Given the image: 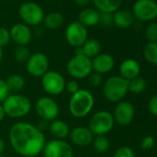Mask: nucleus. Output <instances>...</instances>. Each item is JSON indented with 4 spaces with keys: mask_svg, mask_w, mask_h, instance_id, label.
I'll list each match as a JSON object with an SVG mask.
<instances>
[{
    "mask_svg": "<svg viewBox=\"0 0 157 157\" xmlns=\"http://www.w3.org/2000/svg\"><path fill=\"white\" fill-rule=\"evenodd\" d=\"M80 84L78 83V82L76 80H71L67 82H66V89L70 94H73L75 93H77L78 90H80Z\"/></svg>",
    "mask_w": 157,
    "mask_h": 157,
    "instance_id": "nucleus-36",
    "label": "nucleus"
},
{
    "mask_svg": "<svg viewBox=\"0 0 157 157\" xmlns=\"http://www.w3.org/2000/svg\"><path fill=\"white\" fill-rule=\"evenodd\" d=\"M69 139L70 141L80 147H86L92 144L94 140V134L87 127L78 126L72 128L69 132Z\"/></svg>",
    "mask_w": 157,
    "mask_h": 157,
    "instance_id": "nucleus-15",
    "label": "nucleus"
},
{
    "mask_svg": "<svg viewBox=\"0 0 157 157\" xmlns=\"http://www.w3.org/2000/svg\"><path fill=\"white\" fill-rule=\"evenodd\" d=\"M135 18L128 10H118L113 13V22L119 29H128L134 24Z\"/></svg>",
    "mask_w": 157,
    "mask_h": 157,
    "instance_id": "nucleus-19",
    "label": "nucleus"
},
{
    "mask_svg": "<svg viewBox=\"0 0 157 157\" xmlns=\"http://www.w3.org/2000/svg\"><path fill=\"white\" fill-rule=\"evenodd\" d=\"M93 146L94 149L99 152V153H105L110 148V141L109 139L105 135L101 136H94L93 140Z\"/></svg>",
    "mask_w": 157,
    "mask_h": 157,
    "instance_id": "nucleus-28",
    "label": "nucleus"
},
{
    "mask_svg": "<svg viewBox=\"0 0 157 157\" xmlns=\"http://www.w3.org/2000/svg\"><path fill=\"white\" fill-rule=\"evenodd\" d=\"M148 110L151 115L157 117V94L153 95L148 103Z\"/></svg>",
    "mask_w": 157,
    "mask_h": 157,
    "instance_id": "nucleus-38",
    "label": "nucleus"
},
{
    "mask_svg": "<svg viewBox=\"0 0 157 157\" xmlns=\"http://www.w3.org/2000/svg\"><path fill=\"white\" fill-rule=\"evenodd\" d=\"M67 72L74 80H83L93 72L92 59L84 55H74L67 63Z\"/></svg>",
    "mask_w": 157,
    "mask_h": 157,
    "instance_id": "nucleus-5",
    "label": "nucleus"
},
{
    "mask_svg": "<svg viewBox=\"0 0 157 157\" xmlns=\"http://www.w3.org/2000/svg\"><path fill=\"white\" fill-rule=\"evenodd\" d=\"M11 41L10 31L7 28L0 27V47L3 48L4 46L8 45Z\"/></svg>",
    "mask_w": 157,
    "mask_h": 157,
    "instance_id": "nucleus-33",
    "label": "nucleus"
},
{
    "mask_svg": "<svg viewBox=\"0 0 157 157\" xmlns=\"http://www.w3.org/2000/svg\"><path fill=\"white\" fill-rule=\"evenodd\" d=\"M5 115L10 118H22L32 110V102L26 95L21 94H10L2 103Z\"/></svg>",
    "mask_w": 157,
    "mask_h": 157,
    "instance_id": "nucleus-3",
    "label": "nucleus"
},
{
    "mask_svg": "<svg viewBox=\"0 0 157 157\" xmlns=\"http://www.w3.org/2000/svg\"><path fill=\"white\" fill-rule=\"evenodd\" d=\"M35 112L41 119L51 122L57 119L60 109L57 102L51 96H43L35 103Z\"/></svg>",
    "mask_w": 157,
    "mask_h": 157,
    "instance_id": "nucleus-9",
    "label": "nucleus"
},
{
    "mask_svg": "<svg viewBox=\"0 0 157 157\" xmlns=\"http://www.w3.org/2000/svg\"><path fill=\"white\" fill-rule=\"evenodd\" d=\"M66 80L64 76L56 70H48L41 78V85L48 96H57L66 89Z\"/></svg>",
    "mask_w": 157,
    "mask_h": 157,
    "instance_id": "nucleus-7",
    "label": "nucleus"
},
{
    "mask_svg": "<svg viewBox=\"0 0 157 157\" xmlns=\"http://www.w3.org/2000/svg\"><path fill=\"white\" fill-rule=\"evenodd\" d=\"M81 47L82 50V55L90 59H93L101 54V44L96 39H87Z\"/></svg>",
    "mask_w": 157,
    "mask_h": 157,
    "instance_id": "nucleus-24",
    "label": "nucleus"
},
{
    "mask_svg": "<svg viewBox=\"0 0 157 157\" xmlns=\"http://www.w3.org/2000/svg\"><path fill=\"white\" fill-rule=\"evenodd\" d=\"M100 23L105 27L111 26L114 23L113 22V14H111V13H101Z\"/></svg>",
    "mask_w": 157,
    "mask_h": 157,
    "instance_id": "nucleus-37",
    "label": "nucleus"
},
{
    "mask_svg": "<svg viewBox=\"0 0 157 157\" xmlns=\"http://www.w3.org/2000/svg\"><path fill=\"white\" fill-rule=\"evenodd\" d=\"M135 116V108L128 101H120L115 107L113 117L116 123L125 127L129 125Z\"/></svg>",
    "mask_w": 157,
    "mask_h": 157,
    "instance_id": "nucleus-14",
    "label": "nucleus"
},
{
    "mask_svg": "<svg viewBox=\"0 0 157 157\" xmlns=\"http://www.w3.org/2000/svg\"><path fill=\"white\" fill-rule=\"evenodd\" d=\"M5 82L7 83L10 93L12 94H20L25 87L26 83L25 78L19 73H13L10 75Z\"/></svg>",
    "mask_w": 157,
    "mask_h": 157,
    "instance_id": "nucleus-22",
    "label": "nucleus"
},
{
    "mask_svg": "<svg viewBox=\"0 0 157 157\" xmlns=\"http://www.w3.org/2000/svg\"><path fill=\"white\" fill-rule=\"evenodd\" d=\"M65 37L70 46L74 48L81 47L88 39L87 28L78 21H72L66 29Z\"/></svg>",
    "mask_w": 157,
    "mask_h": 157,
    "instance_id": "nucleus-11",
    "label": "nucleus"
},
{
    "mask_svg": "<svg viewBox=\"0 0 157 157\" xmlns=\"http://www.w3.org/2000/svg\"><path fill=\"white\" fill-rule=\"evenodd\" d=\"M11 40L18 45L27 46L32 40L31 28L24 23H16L10 30Z\"/></svg>",
    "mask_w": 157,
    "mask_h": 157,
    "instance_id": "nucleus-16",
    "label": "nucleus"
},
{
    "mask_svg": "<svg viewBox=\"0 0 157 157\" xmlns=\"http://www.w3.org/2000/svg\"><path fill=\"white\" fill-rule=\"evenodd\" d=\"M0 157H6V156H4L3 154H1V155H0Z\"/></svg>",
    "mask_w": 157,
    "mask_h": 157,
    "instance_id": "nucleus-43",
    "label": "nucleus"
},
{
    "mask_svg": "<svg viewBox=\"0 0 157 157\" xmlns=\"http://www.w3.org/2000/svg\"><path fill=\"white\" fill-rule=\"evenodd\" d=\"M145 37L149 43H157V22H150L145 29Z\"/></svg>",
    "mask_w": 157,
    "mask_h": 157,
    "instance_id": "nucleus-30",
    "label": "nucleus"
},
{
    "mask_svg": "<svg viewBox=\"0 0 157 157\" xmlns=\"http://www.w3.org/2000/svg\"><path fill=\"white\" fill-rule=\"evenodd\" d=\"M146 87H147L146 81L140 76L128 81V92H130L133 94H142L146 90Z\"/></svg>",
    "mask_w": 157,
    "mask_h": 157,
    "instance_id": "nucleus-27",
    "label": "nucleus"
},
{
    "mask_svg": "<svg viewBox=\"0 0 157 157\" xmlns=\"http://www.w3.org/2000/svg\"><path fill=\"white\" fill-rule=\"evenodd\" d=\"M10 91L7 86V83L4 80L0 78V104H2L5 99L10 95Z\"/></svg>",
    "mask_w": 157,
    "mask_h": 157,
    "instance_id": "nucleus-35",
    "label": "nucleus"
},
{
    "mask_svg": "<svg viewBox=\"0 0 157 157\" xmlns=\"http://www.w3.org/2000/svg\"><path fill=\"white\" fill-rule=\"evenodd\" d=\"M75 3L78 5V6H81V7H85L87 6L90 2L91 0H74Z\"/></svg>",
    "mask_w": 157,
    "mask_h": 157,
    "instance_id": "nucleus-39",
    "label": "nucleus"
},
{
    "mask_svg": "<svg viewBox=\"0 0 157 157\" xmlns=\"http://www.w3.org/2000/svg\"><path fill=\"white\" fill-rule=\"evenodd\" d=\"M154 143H155V140H154V138L153 137H151V136H145V137H143L141 139L140 147L143 150L149 151V150H151V149L153 148Z\"/></svg>",
    "mask_w": 157,
    "mask_h": 157,
    "instance_id": "nucleus-34",
    "label": "nucleus"
},
{
    "mask_svg": "<svg viewBox=\"0 0 157 157\" xmlns=\"http://www.w3.org/2000/svg\"><path fill=\"white\" fill-rule=\"evenodd\" d=\"M100 13H115L119 10L122 0H93Z\"/></svg>",
    "mask_w": 157,
    "mask_h": 157,
    "instance_id": "nucleus-23",
    "label": "nucleus"
},
{
    "mask_svg": "<svg viewBox=\"0 0 157 157\" xmlns=\"http://www.w3.org/2000/svg\"><path fill=\"white\" fill-rule=\"evenodd\" d=\"M88 78H89V84L94 88H97L104 83L103 75L97 72H92Z\"/></svg>",
    "mask_w": 157,
    "mask_h": 157,
    "instance_id": "nucleus-31",
    "label": "nucleus"
},
{
    "mask_svg": "<svg viewBox=\"0 0 157 157\" xmlns=\"http://www.w3.org/2000/svg\"><path fill=\"white\" fill-rule=\"evenodd\" d=\"M25 64L26 71L33 78H42L49 68L48 57L42 52L32 54Z\"/></svg>",
    "mask_w": 157,
    "mask_h": 157,
    "instance_id": "nucleus-12",
    "label": "nucleus"
},
{
    "mask_svg": "<svg viewBox=\"0 0 157 157\" xmlns=\"http://www.w3.org/2000/svg\"><path fill=\"white\" fill-rule=\"evenodd\" d=\"M44 157H73V148L65 140L53 139L45 142L43 150Z\"/></svg>",
    "mask_w": 157,
    "mask_h": 157,
    "instance_id": "nucleus-13",
    "label": "nucleus"
},
{
    "mask_svg": "<svg viewBox=\"0 0 157 157\" xmlns=\"http://www.w3.org/2000/svg\"><path fill=\"white\" fill-rule=\"evenodd\" d=\"M5 117H6V115H5V112H4L2 104H0V123H1L4 120Z\"/></svg>",
    "mask_w": 157,
    "mask_h": 157,
    "instance_id": "nucleus-41",
    "label": "nucleus"
},
{
    "mask_svg": "<svg viewBox=\"0 0 157 157\" xmlns=\"http://www.w3.org/2000/svg\"><path fill=\"white\" fill-rule=\"evenodd\" d=\"M143 56L148 63L157 66V43H148L143 48Z\"/></svg>",
    "mask_w": 157,
    "mask_h": 157,
    "instance_id": "nucleus-26",
    "label": "nucleus"
},
{
    "mask_svg": "<svg viewBox=\"0 0 157 157\" xmlns=\"http://www.w3.org/2000/svg\"><path fill=\"white\" fill-rule=\"evenodd\" d=\"M48 130L50 134L56 140H65L69 136V126L67 122L61 119H55L50 122L48 126Z\"/></svg>",
    "mask_w": 157,
    "mask_h": 157,
    "instance_id": "nucleus-21",
    "label": "nucleus"
},
{
    "mask_svg": "<svg viewBox=\"0 0 157 157\" xmlns=\"http://www.w3.org/2000/svg\"><path fill=\"white\" fill-rule=\"evenodd\" d=\"M101 13L94 9H84L82 10L78 16V21L82 23L83 26L93 27L100 23Z\"/></svg>",
    "mask_w": 157,
    "mask_h": 157,
    "instance_id": "nucleus-20",
    "label": "nucleus"
},
{
    "mask_svg": "<svg viewBox=\"0 0 157 157\" xmlns=\"http://www.w3.org/2000/svg\"><path fill=\"white\" fill-rule=\"evenodd\" d=\"M131 12L138 21L151 22L157 18V2L155 0H136Z\"/></svg>",
    "mask_w": 157,
    "mask_h": 157,
    "instance_id": "nucleus-8",
    "label": "nucleus"
},
{
    "mask_svg": "<svg viewBox=\"0 0 157 157\" xmlns=\"http://www.w3.org/2000/svg\"><path fill=\"white\" fill-rule=\"evenodd\" d=\"M113 157H135V152L130 147L122 146L115 151Z\"/></svg>",
    "mask_w": 157,
    "mask_h": 157,
    "instance_id": "nucleus-32",
    "label": "nucleus"
},
{
    "mask_svg": "<svg viewBox=\"0 0 157 157\" xmlns=\"http://www.w3.org/2000/svg\"><path fill=\"white\" fill-rule=\"evenodd\" d=\"M140 73V66L139 62L133 58H127L123 60L119 66V76L128 82L136 77H139Z\"/></svg>",
    "mask_w": 157,
    "mask_h": 157,
    "instance_id": "nucleus-18",
    "label": "nucleus"
},
{
    "mask_svg": "<svg viewBox=\"0 0 157 157\" xmlns=\"http://www.w3.org/2000/svg\"><path fill=\"white\" fill-rule=\"evenodd\" d=\"M19 15L23 23L28 26H37L44 19V12L42 7L31 1L25 2L20 7Z\"/></svg>",
    "mask_w": 157,
    "mask_h": 157,
    "instance_id": "nucleus-10",
    "label": "nucleus"
},
{
    "mask_svg": "<svg viewBox=\"0 0 157 157\" xmlns=\"http://www.w3.org/2000/svg\"><path fill=\"white\" fill-rule=\"evenodd\" d=\"M9 140L14 151L22 157L38 156L43 152L46 142L44 131L25 121H19L11 126Z\"/></svg>",
    "mask_w": 157,
    "mask_h": 157,
    "instance_id": "nucleus-1",
    "label": "nucleus"
},
{
    "mask_svg": "<svg viewBox=\"0 0 157 157\" xmlns=\"http://www.w3.org/2000/svg\"><path fill=\"white\" fill-rule=\"evenodd\" d=\"M128 92V82L122 77L111 76L103 83L105 99L111 103H119Z\"/></svg>",
    "mask_w": 157,
    "mask_h": 157,
    "instance_id": "nucleus-4",
    "label": "nucleus"
},
{
    "mask_svg": "<svg viewBox=\"0 0 157 157\" xmlns=\"http://www.w3.org/2000/svg\"><path fill=\"white\" fill-rule=\"evenodd\" d=\"M94 106V97L87 89H80L77 93L71 94L68 110L72 117L83 118L87 117Z\"/></svg>",
    "mask_w": 157,
    "mask_h": 157,
    "instance_id": "nucleus-2",
    "label": "nucleus"
},
{
    "mask_svg": "<svg viewBox=\"0 0 157 157\" xmlns=\"http://www.w3.org/2000/svg\"><path fill=\"white\" fill-rule=\"evenodd\" d=\"M6 149V143L2 138H0V155H1Z\"/></svg>",
    "mask_w": 157,
    "mask_h": 157,
    "instance_id": "nucleus-40",
    "label": "nucleus"
},
{
    "mask_svg": "<svg viewBox=\"0 0 157 157\" xmlns=\"http://www.w3.org/2000/svg\"><path fill=\"white\" fill-rule=\"evenodd\" d=\"M3 49L0 47V64H1V62H2V59H3Z\"/></svg>",
    "mask_w": 157,
    "mask_h": 157,
    "instance_id": "nucleus-42",
    "label": "nucleus"
},
{
    "mask_svg": "<svg viewBox=\"0 0 157 157\" xmlns=\"http://www.w3.org/2000/svg\"><path fill=\"white\" fill-rule=\"evenodd\" d=\"M30 56V50L25 45H18L14 51V58L19 63H26Z\"/></svg>",
    "mask_w": 157,
    "mask_h": 157,
    "instance_id": "nucleus-29",
    "label": "nucleus"
},
{
    "mask_svg": "<svg viewBox=\"0 0 157 157\" xmlns=\"http://www.w3.org/2000/svg\"><path fill=\"white\" fill-rule=\"evenodd\" d=\"M115 66L114 57L106 53H101L92 59L93 71L99 74H105L110 72Z\"/></svg>",
    "mask_w": 157,
    "mask_h": 157,
    "instance_id": "nucleus-17",
    "label": "nucleus"
},
{
    "mask_svg": "<svg viewBox=\"0 0 157 157\" xmlns=\"http://www.w3.org/2000/svg\"><path fill=\"white\" fill-rule=\"evenodd\" d=\"M44 26L50 30H56L60 28L64 23V17L59 12H51L44 16L43 21Z\"/></svg>",
    "mask_w": 157,
    "mask_h": 157,
    "instance_id": "nucleus-25",
    "label": "nucleus"
},
{
    "mask_svg": "<svg viewBox=\"0 0 157 157\" xmlns=\"http://www.w3.org/2000/svg\"><path fill=\"white\" fill-rule=\"evenodd\" d=\"M115 125L113 114L106 110H100L95 112L89 120L88 128L92 131L94 136L105 135L110 132Z\"/></svg>",
    "mask_w": 157,
    "mask_h": 157,
    "instance_id": "nucleus-6",
    "label": "nucleus"
}]
</instances>
